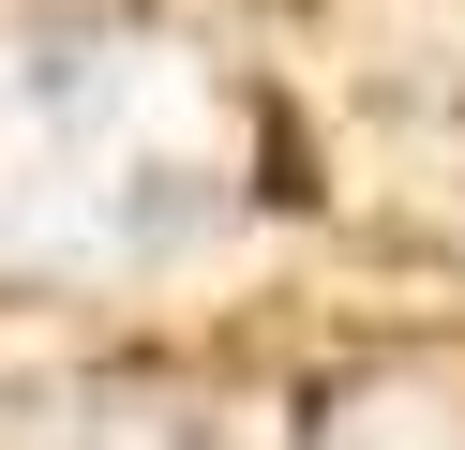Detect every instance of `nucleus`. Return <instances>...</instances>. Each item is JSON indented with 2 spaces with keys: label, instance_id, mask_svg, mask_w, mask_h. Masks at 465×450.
Wrapping results in <instances>:
<instances>
[{
  "label": "nucleus",
  "instance_id": "nucleus-1",
  "mask_svg": "<svg viewBox=\"0 0 465 450\" xmlns=\"http://www.w3.org/2000/svg\"><path fill=\"white\" fill-rule=\"evenodd\" d=\"M255 210V105L165 30H0V270L121 285Z\"/></svg>",
  "mask_w": 465,
  "mask_h": 450
}]
</instances>
